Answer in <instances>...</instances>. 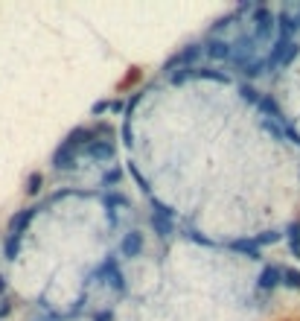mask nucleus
Returning <instances> with one entry per match:
<instances>
[]
</instances>
